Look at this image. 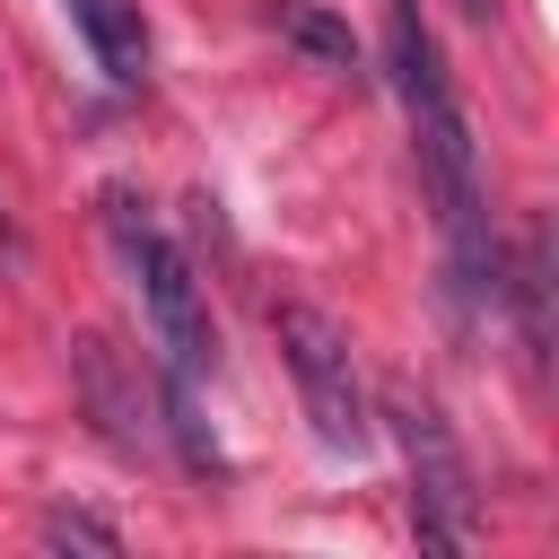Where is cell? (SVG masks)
Here are the masks:
<instances>
[{
    "label": "cell",
    "mask_w": 559,
    "mask_h": 559,
    "mask_svg": "<svg viewBox=\"0 0 559 559\" xmlns=\"http://www.w3.org/2000/svg\"><path fill=\"white\" fill-rule=\"evenodd\" d=\"M384 70H393V96L411 114V148H419V183H428V210L445 236L454 297L489 306L498 297V245H489V201H480V148H472V114L454 96V70H445L419 0H384Z\"/></svg>",
    "instance_id": "6da1fadb"
},
{
    "label": "cell",
    "mask_w": 559,
    "mask_h": 559,
    "mask_svg": "<svg viewBox=\"0 0 559 559\" xmlns=\"http://www.w3.org/2000/svg\"><path fill=\"white\" fill-rule=\"evenodd\" d=\"M105 227H114L131 280H140V306H148V332H157L166 367H175V376H210V367H218V332H210V306H201V280H192L183 245H175L131 192H105Z\"/></svg>",
    "instance_id": "7a4b0ae2"
},
{
    "label": "cell",
    "mask_w": 559,
    "mask_h": 559,
    "mask_svg": "<svg viewBox=\"0 0 559 559\" xmlns=\"http://www.w3.org/2000/svg\"><path fill=\"white\" fill-rule=\"evenodd\" d=\"M384 428L411 463V533L419 550H472L480 542V489H472V463L454 445V419L419 393V384H393L384 393Z\"/></svg>",
    "instance_id": "3957f363"
},
{
    "label": "cell",
    "mask_w": 559,
    "mask_h": 559,
    "mask_svg": "<svg viewBox=\"0 0 559 559\" xmlns=\"http://www.w3.org/2000/svg\"><path fill=\"white\" fill-rule=\"evenodd\" d=\"M271 341H280V358H288V376H297V402H306L314 437H323L332 454H367L376 419H367V384H358L349 332H341L323 306L280 297V306H271Z\"/></svg>",
    "instance_id": "277c9868"
},
{
    "label": "cell",
    "mask_w": 559,
    "mask_h": 559,
    "mask_svg": "<svg viewBox=\"0 0 559 559\" xmlns=\"http://www.w3.org/2000/svg\"><path fill=\"white\" fill-rule=\"evenodd\" d=\"M498 297L515 306V323H524V358L542 367V358H550V227H542V218L515 236V262H498Z\"/></svg>",
    "instance_id": "5b68a950"
},
{
    "label": "cell",
    "mask_w": 559,
    "mask_h": 559,
    "mask_svg": "<svg viewBox=\"0 0 559 559\" xmlns=\"http://www.w3.org/2000/svg\"><path fill=\"white\" fill-rule=\"evenodd\" d=\"M70 367H79V393H87V411H96V428H105V445H122V454H140V393L122 384V367H114V341L105 332H79V349H70Z\"/></svg>",
    "instance_id": "8992f818"
},
{
    "label": "cell",
    "mask_w": 559,
    "mask_h": 559,
    "mask_svg": "<svg viewBox=\"0 0 559 559\" xmlns=\"http://www.w3.org/2000/svg\"><path fill=\"white\" fill-rule=\"evenodd\" d=\"M70 17H79L87 52H96V70H105L114 87H140V79H148V26H140V0H70Z\"/></svg>",
    "instance_id": "52a82bcc"
},
{
    "label": "cell",
    "mask_w": 559,
    "mask_h": 559,
    "mask_svg": "<svg viewBox=\"0 0 559 559\" xmlns=\"http://www.w3.org/2000/svg\"><path fill=\"white\" fill-rule=\"evenodd\" d=\"M271 17H280V35H288L314 70H341V79L358 70V35H349V17H332L323 0H280Z\"/></svg>",
    "instance_id": "ba28073f"
},
{
    "label": "cell",
    "mask_w": 559,
    "mask_h": 559,
    "mask_svg": "<svg viewBox=\"0 0 559 559\" xmlns=\"http://www.w3.org/2000/svg\"><path fill=\"white\" fill-rule=\"evenodd\" d=\"M44 542H52V550H105V559L122 550V533H114L105 515H79V507H52V515H44Z\"/></svg>",
    "instance_id": "9c48e42d"
},
{
    "label": "cell",
    "mask_w": 559,
    "mask_h": 559,
    "mask_svg": "<svg viewBox=\"0 0 559 559\" xmlns=\"http://www.w3.org/2000/svg\"><path fill=\"white\" fill-rule=\"evenodd\" d=\"M454 9H463L472 26H489V17H498V0H454Z\"/></svg>",
    "instance_id": "30bf717a"
},
{
    "label": "cell",
    "mask_w": 559,
    "mask_h": 559,
    "mask_svg": "<svg viewBox=\"0 0 559 559\" xmlns=\"http://www.w3.org/2000/svg\"><path fill=\"white\" fill-rule=\"evenodd\" d=\"M0 253H17V227H9V218H0Z\"/></svg>",
    "instance_id": "8fae6325"
}]
</instances>
